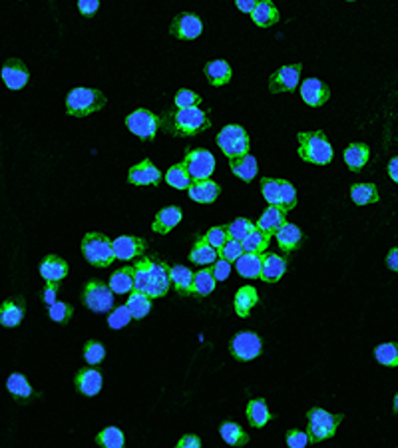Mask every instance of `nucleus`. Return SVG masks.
I'll list each match as a JSON object with an SVG mask.
<instances>
[{"mask_svg": "<svg viewBox=\"0 0 398 448\" xmlns=\"http://www.w3.org/2000/svg\"><path fill=\"white\" fill-rule=\"evenodd\" d=\"M168 263L162 261L155 255H141L134 265V289L141 293L150 295L152 299L164 297L171 287Z\"/></svg>", "mask_w": 398, "mask_h": 448, "instance_id": "nucleus-1", "label": "nucleus"}, {"mask_svg": "<svg viewBox=\"0 0 398 448\" xmlns=\"http://www.w3.org/2000/svg\"><path fill=\"white\" fill-rule=\"evenodd\" d=\"M209 116L207 112L193 106V108H175L171 112H166L159 118V128H164V132L175 138H193L201 132L209 130Z\"/></svg>", "mask_w": 398, "mask_h": 448, "instance_id": "nucleus-2", "label": "nucleus"}, {"mask_svg": "<svg viewBox=\"0 0 398 448\" xmlns=\"http://www.w3.org/2000/svg\"><path fill=\"white\" fill-rule=\"evenodd\" d=\"M299 157L306 164L327 166L333 162V146L322 130L299 132Z\"/></svg>", "mask_w": 398, "mask_h": 448, "instance_id": "nucleus-3", "label": "nucleus"}, {"mask_svg": "<svg viewBox=\"0 0 398 448\" xmlns=\"http://www.w3.org/2000/svg\"><path fill=\"white\" fill-rule=\"evenodd\" d=\"M107 104L102 90L96 88H74L66 98V114L74 118H86L94 112H100Z\"/></svg>", "mask_w": 398, "mask_h": 448, "instance_id": "nucleus-4", "label": "nucleus"}, {"mask_svg": "<svg viewBox=\"0 0 398 448\" xmlns=\"http://www.w3.org/2000/svg\"><path fill=\"white\" fill-rule=\"evenodd\" d=\"M82 255H84V259L90 263L92 267H98V269L110 267L114 263V259H116L110 237L98 232L84 235V239H82Z\"/></svg>", "mask_w": 398, "mask_h": 448, "instance_id": "nucleus-5", "label": "nucleus"}, {"mask_svg": "<svg viewBox=\"0 0 398 448\" xmlns=\"http://www.w3.org/2000/svg\"><path fill=\"white\" fill-rule=\"evenodd\" d=\"M343 415H333L325 408H311L306 413V434L311 442H322L337 434L338 424L343 422Z\"/></svg>", "mask_w": 398, "mask_h": 448, "instance_id": "nucleus-6", "label": "nucleus"}, {"mask_svg": "<svg viewBox=\"0 0 398 448\" xmlns=\"http://www.w3.org/2000/svg\"><path fill=\"white\" fill-rule=\"evenodd\" d=\"M217 146L227 157L249 154V148H251L245 128L237 124H227L225 128H221V132L217 134Z\"/></svg>", "mask_w": 398, "mask_h": 448, "instance_id": "nucleus-7", "label": "nucleus"}, {"mask_svg": "<svg viewBox=\"0 0 398 448\" xmlns=\"http://www.w3.org/2000/svg\"><path fill=\"white\" fill-rule=\"evenodd\" d=\"M84 305L92 313H110L114 309V291L110 289V285L98 281V279H92L86 283L84 287Z\"/></svg>", "mask_w": 398, "mask_h": 448, "instance_id": "nucleus-8", "label": "nucleus"}, {"mask_svg": "<svg viewBox=\"0 0 398 448\" xmlns=\"http://www.w3.org/2000/svg\"><path fill=\"white\" fill-rule=\"evenodd\" d=\"M126 126L139 139H153L157 134V128H159V118L152 114L150 110L138 108L126 118Z\"/></svg>", "mask_w": 398, "mask_h": 448, "instance_id": "nucleus-9", "label": "nucleus"}, {"mask_svg": "<svg viewBox=\"0 0 398 448\" xmlns=\"http://www.w3.org/2000/svg\"><path fill=\"white\" fill-rule=\"evenodd\" d=\"M261 349H263V343L259 335H255L253 331H241L230 343L231 356L237 361H253L255 356H259Z\"/></svg>", "mask_w": 398, "mask_h": 448, "instance_id": "nucleus-10", "label": "nucleus"}, {"mask_svg": "<svg viewBox=\"0 0 398 448\" xmlns=\"http://www.w3.org/2000/svg\"><path fill=\"white\" fill-rule=\"evenodd\" d=\"M301 72H303V64L281 66V68L275 70V72L271 74V78H269V92H295V88L299 86V80H301Z\"/></svg>", "mask_w": 398, "mask_h": 448, "instance_id": "nucleus-11", "label": "nucleus"}, {"mask_svg": "<svg viewBox=\"0 0 398 448\" xmlns=\"http://www.w3.org/2000/svg\"><path fill=\"white\" fill-rule=\"evenodd\" d=\"M203 32V22L193 12H180L169 24V34L178 40H196Z\"/></svg>", "mask_w": 398, "mask_h": 448, "instance_id": "nucleus-12", "label": "nucleus"}, {"mask_svg": "<svg viewBox=\"0 0 398 448\" xmlns=\"http://www.w3.org/2000/svg\"><path fill=\"white\" fill-rule=\"evenodd\" d=\"M184 162L193 180H207L215 170V157L209 150H189Z\"/></svg>", "mask_w": 398, "mask_h": 448, "instance_id": "nucleus-13", "label": "nucleus"}, {"mask_svg": "<svg viewBox=\"0 0 398 448\" xmlns=\"http://www.w3.org/2000/svg\"><path fill=\"white\" fill-rule=\"evenodd\" d=\"M28 78H31L28 66L18 58H10L2 66V80L8 90H15V92L22 90L28 84Z\"/></svg>", "mask_w": 398, "mask_h": 448, "instance_id": "nucleus-14", "label": "nucleus"}, {"mask_svg": "<svg viewBox=\"0 0 398 448\" xmlns=\"http://www.w3.org/2000/svg\"><path fill=\"white\" fill-rule=\"evenodd\" d=\"M112 248H114L116 259L130 261V259H138L144 255L146 241L141 237H134V235H120L112 241Z\"/></svg>", "mask_w": 398, "mask_h": 448, "instance_id": "nucleus-15", "label": "nucleus"}, {"mask_svg": "<svg viewBox=\"0 0 398 448\" xmlns=\"http://www.w3.org/2000/svg\"><path fill=\"white\" fill-rule=\"evenodd\" d=\"M162 180V171L152 164V160H141L128 171V182L132 186H155Z\"/></svg>", "mask_w": 398, "mask_h": 448, "instance_id": "nucleus-16", "label": "nucleus"}, {"mask_svg": "<svg viewBox=\"0 0 398 448\" xmlns=\"http://www.w3.org/2000/svg\"><path fill=\"white\" fill-rule=\"evenodd\" d=\"M301 98L311 108H321L329 102L331 90H329V86L322 84L319 78H306L305 82L301 84Z\"/></svg>", "mask_w": 398, "mask_h": 448, "instance_id": "nucleus-17", "label": "nucleus"}, {"mask_svg": "<svg viewBox=\"0 0 398 448\" xmlns=\"http://www.w3.org/2000/svg\"><path fill=\"white\" fill-rule=\"evenodd\" d=\"M287 271V259L279 253H261V273L263 283H277Z\"/></svg>", "mask_w": 398, "mask_h": 448, "instance_id": "nucleus-18", "label": "nucleus"}, {"mask_svg": "<svg viewBox=\"0 0 398 448\" xmlns=\"http://www.w3.org/2000/svg\"><path fill=\"white\" fill-rule=\"evenodd\" d=\"M182 217H184V214H182V209L178 205H168V207H164V209H159L155 214L152 230L155 233H159V235H168L182 221Z\"/></svg>", "mask_w": 398, "mask_h": 448, "instance_id": "nucleus-19", "label": "nucleus"}, {"mask_svg": "<svg viewBox=\"0 0 398 448\" xmlns=\"http://www.w3.org/2000/svg\"><path fill=\"white\" fill-rule=\"evenodd\" d=\"M24 313H26L24 299H6L0 305V325L6 329L18 327L24 319Z\"/></svg>", "mask_w": 398, "mask_h": 448, "instance_id": "nucleus-20", "label": "nucleus"}, {"mask_svg": "<svg viewBox=\"0 0 398 448\" xmlns=\"http://www.w3.org/2000/svg\"><path fill=\"white\" fill-rule=\"evenodd\" d=\"M187 191H189V198L198 203H214L221 193V186L215 184L209 178L207 180H193Z\"/></svg>", "mask_w": 398, "mask_h": 448, "instance_id": "nucleus-21", "label": "nucleus"}, {"mask_svg": "<svg viewBox=\"0 0 398 448\" xmlns=\"http://www.w3.org/2000/svg\"><path fill=\"white\" fill-rule=\"evenodd\" d=\"M74 385H76L78 393H82L86 397H96L102 390L104 379L96 369H82V371H78Z\"/></svg>", "mask_w": 398, "mask_h": 448, "instance_id": "nucleus-22", "label": "nucleus"}, {"mask_svg": "<svg viewBox=\"0 0 398 448\" xmlns=\"http://www.w3.org/2000/svg\"><path fill=\"white\" fill-rule=\"evenodd\" d=\"M275 239L279 243V249H283L285 253H291L295 249L301 248L303 241V232L295 225V223H283L275 232Z\"/></svg>", "mask_w": 398, "mask_h": 448, "instance_id": "nucleus-23", "label": "nucleus"}, {"mask_svg": "<svg viewBox=\"0 0 398 448\" xmlns=\"http://www.w3.org/2000/svg\"><path fill=\"white\" fill-rule=\"evenodd\" d=\"M259 303V293L253 285H245L241 287L237 293H235V299H233V309L237 313V317H249L253 307Z\"/></svg>", "mask_w": 398, "mask_h": 448, "instance_id": "nucleus-24", "label": "nucleus"}, {"mask_svg": "<svg viewBox=\"0 0 398 448\" xmlns=\"http://www.w3.org/2000/svg\"><path fill=\"white\" fill-rule=\"evenodd\" d=\"M370 160V148L367 144L363 141H354V144H349L347 150H345V164L347 168L351 171H361L367 162Z\"/></svg>", "mask_w": 398, "mask_h": 448, "instance_id": "nucleus-25", "label": "nucleus"}, {"mask_svg": "<svg viewBox=\"0 0 398 448\" xmlns=\"http://www.w3.org/2000/svg\"><path fill=\"white\" fill-rule=\"evenodd\" d=\"M203 74L207 78V82L211 84V86H225V84H230L231 78H233V70H231V66L225 60H211V62L205 64V68H203Z\"/></svg>", "mask_w": 398, "mask_h": 448, "instance_id": "nucleus-26", "label": "nucleus"}, {"mask_svg": "<svg viewBox=\"0 0 398 448\" xmlns=\"http://www.w3.org/2000/svg\"><path fill=\"white\" fill-rule=\"evenodd\" d=\"M230 168L231 171L239 178V180H243V182H251V180L257 175V160H255V155H251V154L230 157Z\"/></svg>", "mask_w": 398, "mask_h": 448, "instance_id": "nucleus-27", "label": "nucleus"}, {"mask_svg": "<svg viewBox=\"0 0 398 448\" xmlns=\"http://www.w3.org/2000/svg\"><path fill=\"white\" fill-rule=\"evenodd\" d=\"M253 22L261 26V28H269L279 22V8L273 4V0H259V4L255 6V10L251 12Z\"/></svg>", "mask_w": 398, "mask_h": 448, "instance_id": "nucleus-28", "label": "nucleus"}, {"mask_svg": "<svg viewBox=\"0 0 398 448\" xmlns=\"http://www.w3.org/2000/svg\"><path fill=\"white\" fill-rule=\"evenodd\" d=\"M285 209H281V207H277V205H269L265 212H263V216L259 217V221L255 223V227L261 230V232L269 233V235H275V232L287 221L285 219Z\"/></svg>", "mask_w": 398, "mask_h": 448, "instance_id": "nucleus-29", "label": "nucleus"}, {"mask_svg": "<svg viewBox=\"0 0 398 448\" xmlns=\"http://www.w3.org/2000/svg\"><path fill=\"white\" fill-rule=\"evenodd\" d=\"M40 275L44 277V281H60L68 275V263L58 255L50 253L40 263Z\"/></svg>", "mask_w": 398, "mask_h": 448, "instance_id": "nucleus-30", "label": "nucleus"}, {"mask_svg": "<svg viewBox=\"0 0 398 448\" xmlns=\"http://www.w3.org/2000/svg\"><path fill=\"white\" fill-rule=\"evenodd\" d=\"M245 415L249 424L253 429H263L269 422V418H271V413H269V406H267L265 399H251V401L247 402Z\"/></svg>", "mask_w": 398, "mask_h": 448, "instance_id": "nucleus-31", "label": "nucleus"}, {"mask_svg": "<svg viewBox=\"0 0 398 448\" xmlns=\"http://www.w3.org/2000/svg\"><path fill=\"white\" fill-rule=\"evenodd\" d=\"M217 257H219V249L214 248L205 237H198V241L193 243L191 253H189V259L196 265H209V263H215Z\"/></svg>", "mask_w": 398, "mask_h": 448, "instance_id": "nucleus-32", "label": "nucleus"}, {"mask_svg": "<svg viewBox=\"0 0 398 448\" xmlns=\"http://www.w3.org/2000/svg\"><path fill=\"white\" fill-rule=\"evenodd\" d=\"M169 279L180 295L193 293V289H191L193 287V271H189L185 265H173L169 269Z\"/></svg>", "mask_w": 398, "mask_h": 448, "instance_id": "nucleus-33", "label": "nucleus"}, {"mask_svg": "<svg viewBox=\"0 0 398 448\" xmlns=\"http://www.w3.org/2000/svg\"><path fill=\"white\" fill-rule=\"evenodd\" d=\"M134 277H136L134 267H122V269H118L116 273H112L107 285H110V289H112L114 293H130V291H134Z\"/></svg>", "mask_w": 398, "mask_h": 448, "instance_id": "nucleus-34", "label": "nucleus"}, {"mask_svg": "<svg viewBox=\"0 0 398 448\" xmlns=\"http://www.w3.org/2000/svg\"><path fill=\"white\" fill-rule=\"evenodd\" d=\"M166 182H168V186L173 187V189H189L193 178H191V173L187 170L185 162H180V164H173V166L169 168L168 173H166Z\"/></svg>", "mask_w": 398, "mask_h": 448, "instance_id": "nucleus-35", "label": "nucleus"}, {"mask_svg": "<svg viewBox=\"0 0 398 448\" xmlns=\"http://www.w3.org/2000/svg\"><path fill=\"white\" fill-rule=\"evenodd\" d=\"M6 390L18 401H28L32 397V386L22 372H12L6 379Z\"/></svg>", "mask_w": 398, "mask_h": 448, "instance_id": "nucleus-36", "label": "nucleus"}, {"mask_svg": "<svg viewBox=\"0 0 398 448\" xmlns=\"http://www.w3.org/2000/svg\"><path fill=\"white\" fill-rule=\"evenodd\" d=\"M126 305H128V309H130V313H132V319L141 321V319L152 311V297L134 289V293L130 295V299H128V303H126Z\"/></svg>", "mask_w": 398, "mask_h": 448, "instance_id": "nucleus-37", "label": "nucleus"}, {"mask_svg": "<svg viewBox=\"0 0 398 448\" xmlns=\"http://www.w3.org/2000/svg\"><path fill=\"white\" fill-rule=\"evenodd\" d=\"M219 433H221L223 442L230 445V447H245L247 442L251 440L249 434L237 422H223L221 429H219Z\"/></svg>", "mask_w": 398, "mask_h": 448, "instance_id": "nucleus-38", "label": "nucleus"}, {"mask_svg": "<svg viewBox=\"0 0 398 448\" xmlns=\"http://www.w3.org/2000/svg\"><path fill=\"white\" fill-rule=\"evenodd\" d=\"M237 271H239V275L241 277H249V279H255L259 277L261 273V253H249L245 251L237 261Z\"/></svg>", "mask_w": 398, "mask_h": 448, "instance_id": "nucleus-39", "label": "nucleus"}, {"mask_svg": "<svg viewBox=\"0 0 398 448\" xmlns=\"http://www.w3.org/2000/svg\"><path fill=\"white\" fill-rule=\"evenodd\" d=\"M217 279L214 275V269H201L198 273H193V293L199 297H207L209 293H214Z\"/></svg>", "mask_w": 398, "mask_h": 448, "instance_id": "nucleus-40", "label": "nucleus"}, {"mask_svg": "<svg viewBox=\"0 0 398 448\" xmlns=\"http://www.w3.org/2000/svg\"><path fill=\"white\" fill-rule=\"evenodd\" d=\"M351 198L356 205H370L381 200L374 184H354L351 186Z\"/></svg>", "mask_w": 398, "mask_h": 448, "instance_id": "nucleus-41", "label": "nucleus"}, {"mask_svg": "<svg viewBox=\"0 0 398 448\" xmlns=\"http://www.w3.org/2000/svg\"><path fill=\"white\" fill-rule=\"evenodd\" d=\"M241 243H243V249L249 251V253H263L265 249L269 248V243H271V235L255 227Z\"/></svg>", "mask_w": 398, "mask_h": 448, "instance_id": "nucleus-42", "label": "nucleus"}, {"mask_svg": "<svg viewBox=\"0 0 398 448\" xmlns=\"http://www.w3.org/2000/svg\"><path fill=\"white\" fill-rule=\"evenodd\" d=\"M374 359L384 365L395 369L398 367V343H383L374 349Z\"/></svg>", "mask_w": 398, "mask_h": 448, "instance_id": "nucleus-43", "label": "nucleus"}, {"mask_svg": "<svg viewBox=\"0 0 398 448\" xmlns=\"http://www.w3.org/2000/svg\"><path fill=\"white\" fill-rule=\"evenodd\" d=\"M96 442H98V447L104 448H122L126 438H123V433L118 427H107L102 433H98Z\"/></svg>", "mask_w": 398, "mask_h": 448, "instance_id": "nucleus-44", "label": "nucleus"}, {"mask_svg": "<svg viewBox=\"0 0 398 448\" xmlns=\"http://www.w3.org/2000/svg\"><path fill=\"white\" fill-rule=\"evenodd\" d=\"M225 230H227V237H230V239L243 241L247 235L255 230V223H253V221H249L247 217H237L235 221H231V223L225 225Z\"/></svg>", "mask_w": 398, "mask_h": 448, "instance_id": "nucleus-45", "label": "nucleus"}, {"mask_svg": "<svg viewBox=\"0 0 398 448\" xmlns=\"http://www.w3.org/2000/svg\"><path fill=\"white\" fill-rule=\"evenodd\" d=\"M261 193L269 205H281V180L263 178L261 180Z\"/></svg>", "mask_w": 398, "mask_h": 448, "instance_id": "nucleus-46", "label": "nucleus"}, {"mask_svg": "<svg viewBox=\"0 0 398 448\" xmlns=\"http://www.w3.org/2000/svg\"><path fill=\"white\" fill-rule=\"evenodd\" d=\"M104 356H106V347H104L100 341H86V345H84V361H86L88 365H92L94 367V365L102 363Z\"/></svg>", "mask_w": 398, "mask_h": 448, "instance_id": "nucleus-47", "label": "nucleus"}, {"mask_svg": "<svg viewBox=\"0 0 398 448\" xmlns=\"http://www.w3.org/2000/svg\"><path fill=\"white\" fill-rule=\"evenodd\" d=\"M132 321V313L128 309V305H120V307H114L110 311V317H107V325L116 331L123 329L126 325Z\"/></svg>", "mask_w": 398, "mask_h": 448, "instance_id": "nucleus-48", "label": "nucleus"}, {"mask_svg": "<svg viewBox=\"0 0 398 448\" xmlns=\"http://www.w3.org/2000/svg\"><path fill=\"white\" fill-rule=\"evenodd\" d=\"M279 207L285 212H291L297 207V189L287 180H281V205Z\"/></svg>", "mask_w": 398, "mask_h": 448, "instance_id": "nucleus-49", "label": "nucleus"}, {"mask_svg": "<svg viewBox=\"0 0 398 448\" xmlns=\"http://www.w3.org/2000/svg\"><path fill=\"white\" fill-rule=\"evenodd\" d=\"M48 313H50V319H52L54 323L64 325L70 321V317L74 315V309H72L68 303L56 301V303H52V305L48 307Z\"/></svg>", "mask_w": 398, "mask_h": 448, "instance_id": "nucleus-50", "label": "nucleus"}, {"mask_svg": "<svg viewBox=\"0 0 398 448\" xmlns=\"http://www.w3.org/2000/svg\"><path fill=\"white\" fill-rule=\"evenodd\" d=\"M243 253H245L243 243H241V241H237V239H227V241H225V245L219 249V257H225V259L231 263L237 261Z\"/></svg>", "mask_w": 398, "mask_h": 448, "instance_id": "nucleus-51", "label": "nucleus"}, {"mask_svg": "<svg viewBox=\"0 0 398 448\" xmlns=\"http://www.w3.org/2000/svg\"><path fill=\"white\" fill-rule=\"evenodd\" d=\"M201 96L196 92H191V90H180V92L175 94V98H173V106L175 108H193V106H199L201 104Z\"/></svg>", "mask_w": 398, "mask_h": 448, "instance_id": "nucleus-52", "label": "nucleus"}, {"mask_svg": "<svg viewBox=\"0 0 398 448\" xmlns=\"http://www.w3.org/2000/svg\"><path fill=\"white\" fill-rule=\"evenodd\" d=\"M203 237H205V239H207V241L217 249L223 248V245H225V241L230 239V237H227V230H225V225H223V227H211V230H207V233H205Z\"/></svg>", "mask_w": 398, "mask_h": 448, "instance_id": "nucleus-53", "label": "nucleus"}, {"mask_svg": "<svg viewBox=\"0 0 398 448\" xmlns=\"http://www.w3.org/2000/svg\"><path fill=\"white\" fill-rule=\"evenodd\" d=\"M211 269H214V275L217 281H225L231 273V261H227L225 257H217Z\"/></svg>", "mask_w": 398, "mask_h": 448, "instance_id": "nucleus-54", "label": "nucleus"}, {"mask_svg": "<svg viewBox=\"0 0 398 448\" xmlns=\"http://www.w3.org/2000/svg\"><path fill=\"white\" fill-rule=\"evenodd\" d=\"M287 445L291 448H305L309 445V434L301 431H289L287 433Z\"/></svg>", "mask_w": 398, "mask_h": 448, "instance_id": "nucleus-55", "label": "nucleus"}, {"mask_svg": "<svg viewBox=\"0 0 398 448\" xmlns=\"http://www.w3.org/2000/svg\"><path fill=\"white\" fill-rule=\"evenodd\" d=\"M78 8L84 16H94L100 8V0H78Z\"/></svg>", "mask_w": 398, "mask_h": 448, "instance_id": "nucleus-56", "label": "nucleus"}, {"mask_svg": "<svg viewBox=\"0 0 398 448\" xmlns=\"http://www.w3.org/2000/svg\"><path fill=\"white\" fill-rule=\"evenodd\" d=\"M56 295H58V281H46V287H44V303H46L48 307L52 305V303H56Z\"/></svg>", "mask_w": 398, "mask_h": 448, "instance_id": "nucleus-57", "label": "nucleus"}, {"mask_svg": "<svg viewBox=\"0 0 398 448\" xmlns=\"http://www.w3.org/2000/svg\"><path fill=\"white\" fill-rule=\"evenodd\" d=\"M178 448H201V438L196 434H185L178 440Z\"/></svg>", "mask_w": 398, "mask_h": 448, "instance_id": "nucleus-58", "label": "nucleus"}, {"mask_svg": "<svg viewBox=\"0 0 398 448\" xmlns=\"http://www.w3.org/2000/svg\"><path fill=\"white\" fill-rule=\"evenodd\" d=\"M259 4V0H235V6L243 12V15H251L255 10V6Z\"/></svg>", "mask_w": 398, "mask_h": 448, "instance_id": "nucleus-59", "label": "nucleus"}, {"mask_svg": "<svg viewBox=\"0 0 398 448\" xmlns=\"http://www.w3.org/2000/svg\"><path fill=\"white\" fill-rule=\"evenodd\" d=\"M386 265H388V269H390V271L398 273V248L388 251V255H386Z\"/></svg>", "mask_w": 398, "mask_h": 448, "instance_id": "nucleus-60", "label": "nucleus"}, {"mask_svg": "<svg viewBox=\"0 0 398 448\" xmlns=\"http://www.w3.org/2000/svg\"><path fill=\"white\" fill-rule=\"evenodd\" d=\"M388 175H390V180L398 184V155L397 157H392L390 160V164H388Z\"/></svg>", "mask_w": 398, "mask_h": 448, "instance_id": "nucleus-61", "label": "nucleus"}, {"mask_svg": "<svg viewBox=\"0 0 398 448\" xmlns=\"http://www.w3.org/2000/svg\"><path fill=\"white\" fill-rule=\"evenodd\" d=\"M395 413L398 415V393H397V397H395Z\"/></svg>", "mask_w": 398, "mask_h": 448, "instance_id": "nucleus-62", "label": "nucleus"}, {"mask_svg": "<svg viewBox=\"0 0 398 448\" xmlns=\"http://www.w3.org/2000/svg\"><path fill=\"white\" fill-rule=\"evenodd\" d=\"M347 2H356V0H347Z\"/></svg>", "mask_w": 398, "mask_h": 448, "instance_id": "nucleus-63", "label": "nucleus"}]
</instances>
